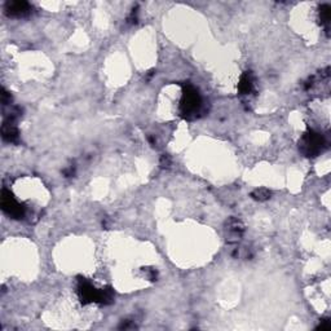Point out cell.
Listing matches in <instances>:
<instances>
[{
    "label": "cell",
    "mask_w": 331,
    "mask_h": 331,
    "mask_svg": "<svg viewBox=\"0 0 331 331\" xmlns=\"http://www.w3.org/2000/svg\"><path fill=\"white\" fill-rule=\"evenodd\" d=\"M201 96L193 86H186L184 88V95L181 100V114L184 118L193 119L201 114L202 112Z\"/></svg>",
    "instance_id": "1"
},
{
    "label": "cell",
    "mask_w": 331,
    "mask_h": 331,
    "mask_svg": "<svg viewBox=\"0 0 331 331\" xmlns=\"http://www.w3.org/2000/svg\"><path fill=\"white\" fill-rule=\"evenodd\" d=\"M325 145V139L321 134L315 132V131H309L302 137L299 143V149L307 157H316L317 154L321 153Z\"/></svg>",
    "instance_id": "2"
},
{
    "label": "cell",
    "mask_w": 331,
    "mask_h": 331,
    "mask_svg": "<svg viewBox=\"0 0 331 331\" xmlns=\"http://www.w3.org/2000/svg\"><path fill=\"white\" fill-rule=\"evenodd\" d=\"M1 195H3V197H1V206H3V210L5 211L8 215H10L12 217H16V219H21V217L25 216V207L21 206V204L10 195L9 191L4 189Z\"/></svg>",
    "instance_id": "3"
},
{
    "label": "cell",
    "mask_w": 331,
    "mask_h": 331,
    "mask_svg": "<svg viewBox=\"0 0 331 331\" xmlns=\"http://www.w3.org/2000/svg\"><path fill=\"white\" fill-rule=\"evenodd\" d=\"M225 229L228 232V238L226 241L229 243H238L241 241L242 233L245 230V225L237 217H230L225 224Z\"/></svg>",
    "instance_id": "4"
},
{
    "label": "cell",
    "mask_w": 331,
    "mask_h": 331,
    "mask_svg": "<svg viewBox=\"0 0 331 331\" xmlns=\"http://www.w3.org/2000/svg\"><path fill=\"white\" fill-rule=\"evenodd\" d=\"M31 10L29 3L26 1H12V3H6L5 12L8 16L12 17H23L27 16Z\"/></svg>",
    "instance_id": "5"
},
{
    "label": "cell",
    "mask_w": 331,
    "mask_h": 331,
    "mask_svg": "<svg viewBox=\"0 0 331 331\" xmlns=\"http://www.w3.org/2000/svg\"><path fill=\"white\" fill-rule=\"evenodd\" d=\"M254 75L251 71H246L238 83V91L242 96H248L254 92Z\"/></svg>",
    "instance_id": "6"
},
{
    "label": "cell",
    "mask_w": 331,
    "mask_h": 331,
    "mask_svg": "<svg viewBox=\"0 0 331 331\" xmlns=\"http://www.w3.org/2000/svg\"><path fill=\"white\" fill-rule=\"evenodd\" d=\"M271 195H272L271 190H268V189H265V188H260V189H256V190L252 191L251 197L254 198L255 201L264 202V201H267V199H269Z\"/></svg>",
    "instance_id": "7"
},
{
    "label": "cell",
    "mask_w": 331,
    "mask_h": 331,
    "mask_svg": "<svg viewBox=\"0 0 331 331\" xmlns=\"http://www.w3.org/2000/svg\"><path fill=\"white\" fill-rule=\"evenodd\" d=\"M330 5L325 4L320 8V19H321L322 25L326 26V30H329V23H330Z\"/></svg>",
    "instance_id": "8"
},
{
    "label": "cell",
    "mask_w": 331,
    "mask_h": 331,
    "mask_svg": "<svg viewBox=\"0 0 331 331\" xmlns=\"http://www.w3.org/2000/svg\"><path fill=\"white\" fill-rule=\"evenodd\" d=\"M169 165H171V158L168 156H162L161 158V166H162L163 168H168Z\"/></svg>",
    "instance_id": "9"
},
{
    "label": "cell",
    "mask_w": 331,
    "mask_h": 331,
    "mask_svg": "<svg viewBox=\"0 0 331 331\" xmlns=\"http://www.w3.org/2000/svg\"><path fill=\"white\" fill-rule=\"evenodd\" d=\"M1 96H3V104L4 105H6V104H9L10 102V96L8 95V92H5L3 89V93H1Z\"/></svg>",
    "instance_id": "10"
},
{
    "label": "cell",
    "mask_w": 331,
    "mask_h": 331,
    "mask_svg": "<svg viewBox=\"0 0 331 331\" xmlns=\"http://www.w3.org/2000/svg\"><path fill=\"white\" fill-rule=\"evenodd\" d=\"M319 329H321V330L330 329V321H329V320H324V321H321V325H320Z\"/></svg>",
    "instance_id": "11"
}]
</instances>
